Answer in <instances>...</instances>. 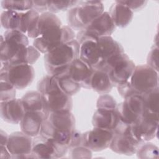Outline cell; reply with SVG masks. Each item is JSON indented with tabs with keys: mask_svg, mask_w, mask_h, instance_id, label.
<instances>
[{
	"mask_svg": "<svg viewBox=\"0 0 159 159\" xmlns=\"http://www.w3.org/2000/svg\"><path fill=\"white\" fill-rule=\"evenodd\" d=\"M48 117L42 111H26L20 122V129L24 134L34 137L40 134L43 122Z\"/></svg>",
	"mask_w": 159,
	"mask_h": 159,
	"instance_id": "18",
	"label": "cell"
},
{
	"mask_svg": "<svg viewBox=\"0 0 159 159\" xmlns=\"http://www.w3.org/2000/svg\"><path fill=\"white\" fill-rule=\"evenodd\" d=\"M80 47L78 42L73 39L44 54V66L48 74L54 76L65 71L73 61L80 57Z\"/></svg>",
	"mask_w": 159,
	"mask_h": 159,
	"instance_id": "3",
	"label": "cell"
},
{
	"mask_svg": "<svg viewBox=\"0 0 159 159\" xmlns=\"http://www.w3.org/2000/svg\"><path fill=\"white\" fill-rule=\"evenodd\" d=\"M33 139L21 132H15L9 135L7 148L12 158H32Z\"/></svg>",
	"mask_w": 159,
	"mask_h": 159,
	"instance_id": "15",
	"label": "cell"
},
{
	"mask_svg": "<svg viewBox=\"0 0 159 159\" xmlns=\"http://www.w3.org/2000/svg\"><path fill=\"white\" fill-rule=\"evenodd\" d=\"M108 12L116 27L120 28L127 26L134 16L133 11L119 1H116L112 4Z\"/></svg>",
	"mask_w": 159,
	"mask_h": 159,
	"instance_id": "22",
	"label": "cell"
},
{
	"mask_svg": "<svg viewBox=\"0 0 159 159\" xmlns=\"http://www.w3.org/2000/svg\"><path fill=\"white\" fill-rule=\"evenodd\" d=\"M147 63V65L154 69L155 71H158V47L157 45L153 46L148 53Z\"/></svg>",
	"mask_w": 159,
	"mask_h": 159,
	"instance_id": "37",
	"label": "cell"
},
{
	"mask_svg": "<svg viewBox=\"0 0 159 159\" xmlns=\"http://www.w3.org/2000/svg\"><path fill=\"white\" fill-rule=\"evenodd\" d=\"M117 88L119 94L124 98H125L127 96H129L132 94H137L131 86L129 81L117 86Z\"/></svg>",
	"mask_w": 159,
	"mask_h": 159,
	"instance_id": "38",
	"label": "cell"
},
{
	"mask_svg": "<svg viewBox=\"0 0 159 159\" xmlns=\"http://www.w3.org/2000/svg\"><path fill=\"white\" fill-rule=\"evenodd\" d=\"M135 68L134 61L122 52L109 58L99 69L107 72L113 86L117 87L129 81Z\"/></svg>",
	"mask_w": 159,
	"mask_h": 159,
	"instance_id": "5",
	"label": "cell"
},
{
	"mask_svg": "<svg viewBox=\"0 0 159 159\" xmlns=\"http://www.w3.org/2000/svg\"><path fill=\"white\" fill-rule=\"evenodd\" d=\"M53 76L60 89L70 96L76 94L81 88L80 84L75 83L70 78L66 70Z\"/></svg>",
	"mask_w": 159,
	"mask_h": 159,
	"instance_id": "28",
	"label": "cell"
},
{
	"mask_svg": "<svg viewBox=\"0 0 159 159\" xmlns=\"http://www.w3.org/2000/svg\"><path fill=\"white\" fill-rule=\"evenodd\" d=\"M1 7L5 10L24 12L32 9V1H1Z\"/></svg>",
	"mask_w": 159,
	"mask_h": 159,
	"instance_id": "31",
	"label": "cell"
},
{
	"mask_svg": "<svg viewBox=\"0 0 159 159\" xmlns=\"http://www.w3.org/2000/svg\"><path fill=\"white\" fill-rule=\"evenodd\" d=\"M158 87H157L142 95L144 110L150 112L158 114Z\"/></svg>",
	"mask_w": 159,
	"mask_h": 159,
	"instance_id": "30",
	"label": "cell"
},
{
	"mask_svg": "<svg viewBox=\"0 0 159 159\" xmlns=\"http://www.w3.org/2000/svg\"><path fill=\"white\" fill-rule=\"evenodd\" d=\"M40 56V52L34 46L30 45L22 48L9 62L1 65H12L17 64L35 63Z\"/></svg>",
	"mask_w": 159,
	"mask_h": 159,
	"instance_id": "25",
	"label": "cell"
},
{
	"mask_svg": "<svg viewBox=\"0 0 159 159\" xmlns=\"http://www.w3.org/2000/svg\"><path fill=\"white\" fill-rule=\"evenodd\" d=\"M68 153L70 157L73 158H89L92 157V151L83 145L70 148Z\"/></svg>",
	"mask_w": 159,
	"mask_h": 159,
	"instance_id": "36",
	"label": "cell"
},
{
	"mask_svg": "<svg viewBox=\"0 0 159 159\" xmlns=\"http://www.w3.org/2000/svg\"><path fill=\"white\" fill-rule=\"evenodd\" d=\"M74 30L68 25H62L45 32L34 39L33 45L42 53L45 54L57 47L75 39Z\"/></svg>",
	"mask_w": 159,
	"mask_h": 159,
	"instance_id": "6",
	"label": "cell"
},
{
	"mask_svg": "<svg viewBox=\"0 0 159 159\" xmlns=\"http://www.w3.org/2000/svg\"><path fill=\"white\" fill-rule=\"evenodd\" d=\"M61 26L60 19L55 14L45 12L40 14L37 21L27 30V35L29 37L35 39L51 29Z\"/></svg>",
	"mask_w": 159,
	"mask_h": 159,
	"instance_id": "17",
	"label": "cell"
},
{
	"mask_svg": "<svg viewBox=\"0 0 159 159\" xmlns=\"http://www.w3.org/2000/svg\"><path fill=\"white\" fill-rule=\"evenodd\" d=\"M34 76V68L31 65H1V81L9 83L17 89H23L30 85Z\"/></svg>",
	"mask_w": 159,
	"mask_h": 159,
	"instance_id": "7",
	"label": "cell"
},
{
	"mask_svg": "<svg viewBox=\"0 0 159 159\" xmlns=\"http://www.w3.org/2000/svg\"><path fill=\"white\" fill-rule=\"evenodd\" d=\"M117 106L114 98L107 94H101L98 99L96 106L97 108L112 109H116Z\"/></svg>",
	"mask_w": 159,
	"mask_h": 159,
	"instance_id": "35",
	"label": "cell"
},
{
	"mask_svg": "<svg viewBox=\"0 0 159 159\" xmlns=\"http://www.w3.org/2000/svg\"><path fill=\"white\" fill-rule=\"evenodd\" d=\"M81 140H82V133L78 130H75L72 135L70 143L69 145V149L76 146L81 145Z\"/></svg>",
	"mask_w": 159,
	"mask_h": 159,
	"instance_id": "41",
	"label": "cell"
},
{
	"mask_svg": "<svg viewBox=\"0 0 159 159\" xmlns=\"http://www.w3.org/2000/svg\"><path fill=\"white\" fill-rule=\"evenodd\" d=\"M29 45L28 37L17 30L4 32L1 35L0 60L1 64L9 62L24 47Z\"/></svg>",
	"mask_w": 159,
	"mask_h": 159,
	"instance_id": "10",
	"label": "cell"
},
{
	"mask_svg": "<svg viewBox=\"0 0 159 159\" xmlns=\"http://www.w3.org/2000/svg\"><path fill=\"white\" fill-rule=\"evenodd\" d=\"M126 112L135 120H139L144 110L143 101L142 95L132 94L124 98L122 102Z\"/></svg>",
	"mask_w": 159,
	"mask_h": 159,
	"instance_id": "26",
	"label": "cell"
},
{
	"mask_svg": "<svg viewBox=\"0 0 159 159\" xmlns=\"http://www.w3.org/2000/svg\"><path fill=\"white\" fill-rule=\"evenodd\" d=\"M78 1H47L48 12L55 14L61 11L69 10Z\"/></svg>",
	"mask_w": 159,
	"mask_h": 159,
	"instance_id": "33",
	"label": "cell"
},
{
	"mask_svg": "<svg viewBox=\"0 0 159 159\" xmlns=\"http://www.w3.org/2000/svg\"><path fill=\"white\" fill-rule=\"evenodd\" d=\"M37 91L42 94L46 112L71 111L73 107L71 96L63 93L58 87L53 76L47 75L37 83Z\"/></svg>",
	"mask_w": 159,
	"mask_h": 159,
	"instance_id": "2",
	"label": "cell"
},
{
	"mask_svg": "<svg viewBox=\"0 0 159 159\" xmlns=\"http://www.w3.org/2000/svg\"><path fill=\"white\" fill-rule=\"evenodd\" d=\"M94 68L80 57L73 61L66 71L70 78L81 88L90 89V81Z\"/></svg>",
	"mask_w": 159,
	"mask_h": 159,
	"instance_id": "16",
	"label": "cell"
},
{
	"mask_svg": "<svg viewBox=\"0 0 159 159\" xmlns=\"http://www.w3.org/2000/svg\"><path fill=\"white\" fill-rule=\"evenodd\" d=\"M8 138H9V135L5 132H4L2 130H1V132H0V140H1L0 147H6L7 145Z\"/></svg>",
	"mask_w": 159,
	"mask_h": 159,
	"instance_id": "42",
	"label": "cell"
},
{
	"mask_svg": "<svg viewBox=\"0 0 159 159\" xmlns=\"http://www.w3.org/2000/svg\"><path fill=\"white\" fill-rule=\"evenodd\" d=\"M16 88L9 83L1 81V102H6L16 98Z\"/></svg>",
	"mask_w": 159,
	"mask_h": 159,
	"instance_id": "34",
	"label": "cell"
},
{
	"mask_svg": "<svg viewBox=\"0 0 159 159\" xmlns=\"http://www.w3.org/2000/svg\"><path fill=\"white\" fill-rule=\"evenodd\" d=\"M67 145L39 134L33 139L31 152L32 158H59L68 152Z\"/></svg>",
	"mask_w": 159,
	"mask_h": 159,
	"instance_id": "12",
	"label": "cell"
},
{
	"mask_svg": "<svg viewBox=\"0 0 159 159\" xmlns=\"http://www.w3.org/2000/svg\"><path fill=\"white\" fill-rule=\"evenodd\" d=\"M0 111L1 118L5 122L12 124H20L25 113L21 99L17 98L1 102Z\"/></svg>",
	"mask_w": 159,
	"mask_h": 159,
	"instance_id": "19",
	"label": "cell"
},
{
	"mask_svg": "<svg viewBox=\"0 0 159 159\" xmlns=\"http://www.w3.org/2000/svg\"><path fill=\"white\" fill-rule=\"evenodd\" d=\"M32 9L39 13L48 12L47 1H32Z\"/></svg>",
	"mask_w": 159,
	"mask_h": 159,
	"instance_id": "40",
	"label": "cell"
},
{
	"mask_svg": "<svg viewBox=\"0 0 159 159\" xmlns=\"http://www.w3.org/2000/svg\"><path fill=\"white\" fill-rule=\"evenodd\" d=\"M135 153L140 158H157L158 148L152 143L144 142L139 147Z\"/></svg>",
	"mask_w": 159,
	"mask_h": 159,
	"instance_id": "32",
	"label": "cell"
},
{
	"mask_svg": "<svg viewBox=\"0 0 159 159\" xmlns=\"http://www.w3.org/2000/svg\"><path fill=\"white\" fill-rule=\"evenodd\" d=\"M75 130V118L71 111H61L49 114L42 124L39 134L69 148Z\"/></svg>",
	"mask_w": 159,
	"mask_h": 159,
	"instance_id": "1",
	"label": "cell"
},
{
	"mask_svg": "<svg viewBox=\"0 0 159 159\" xmlns=\"http://www.w3.org/2000/svg\"><path fill=\"white\" fill-rule=\"evenodd\" d=\"M130 125L119 124L114 130L109 148L115 153L132 155L144 142L139 140L131 132Z\"/></svg>",
	"mask_w": 159,
	"mask_h": 159,
	"instance_id": "8",
	"label": "cell"
},
{
	"mask_svg": "<svg viewBox=\"0 0 159 159\" xmlns=\"http://www.w3.org/2000/svg\"><path fill=\"white\" fill-rule=\"evenodd\" d=\"M25 112L42 111L48 116L43 104L42 94L38 91H31L26 93L21 98Z\"/></svg>",
	"mask_w": 159,
	"mask_h": 159,
	"instance_id": "27",
	"label": "cell"
},
{
	"mask_svg": "<svg viewBox=\"0 0 159 159\" xmlns=\"http://www.w3.org/2000/svg\"><path fill=\"white\" fill-rule=\"evenodd\" d=\"M113 135L112 130L94 127L82 133L81 145L93 152L102 151L109 147Z\"/></svg>",
	"mask_w": 159,
	"mask_h": 159,
	"instance_id": "14",
	"label": "cell"
},
{
	"mask_svg": "<svg viewBox=\"0 0 159 159\" xmlns=\"http://www.w3.org/2000/svg\"><path fill=\"white\" fill-rule=\"evenodd\" d=\"M158 129V114L150 112L145 110L137 122L131 125L132 133L140 141L146 142L154 139Z\"/></svg>",
	"mask_w": 159,
	"mask_h": 159,
	"instance_id": "13",
	"label": "cell"
},
{
	"mask_svg": "<svg viewBox=\"0 0 159 159\" xmlns=\"http://www.w3.org/2000/svg\"><path fill=\"white\" fill-rule=\"evenodd\" d=\"M98 44L100 48L101 63L98 68H100L102 65L112 56L124 52V48L121 45L113 39L111 36L102 37L98 39Z\"/></svg>",
	"mask_w": 159,
	"mask_h": 159,
	"instance_id": "23",
	"label": "cell"
},
{
	"mask_svg": "<svg viewBox=\"0 0 159 159\" xmlns=\"http://www.w3.org/2000/svg\"><path fill=\"white\" fill-rule=\"evenodd\" d=\"M80 45V58L94 69L98 68L101 63V56L98 39L86 40Z\"/></svg>",
	"mask_w": 159,
	"mask_h": 159,
	"instance_id": "20",
	"label": "cell"
},
{
	"mask_svg": "<svg viewBox=\"0 0 159 159\" xmlns=\"http://www.w3.org/2000/svg\"><path fill=\"white\" fill-rule=\"evenodd\" d=\"M1 152H0V157L1 158H12L11 155L8 151L7 147H0Z\"/></svg>",
	"mask_w": 159,
	"mask_h": 159,
	"instance_id": "43",
	"label": "cell"
},
{
	"mask_svg": "<svg viewBox=\"0 0 159 159\" xmlns=\"http://www.w3.org/2000/svg\"><path fill=\"white\" fill-rule=\"evenodd\" d=\"M113 87L107 72L102 69H94L91 78L90 89L101 95L109 93Z\"/></svg>",
	"mask_w": 159,
	"mask_h": 159,
	"instance_id": "24",
	"label": "cell"
},
{
	"mask_svg": "<svg viewBox=\"0 0 159 159\" xmlns=\"http://www.w3.org/2000/svg\"><path fill=\"white\" fill-rule=\"evenodd\" d=\"M118 122L119 118L116 109L97 108L92 119V124L94 127L109 130L113 132Z\"/></svg>",
	"mask_w": 159,
	"mask_h": 159,
	"instance_id": "21",
	"label": "cell"
},
{
	"mask_svg": "<svg viewBox=\"0 0 159 159\" xmlns=\"http://www.w3.org/2000/svg\"><path fill=\"white\" fill-rule=\"evenodd\" d=\"M129 82L134 91L142 95L158 87V71L147 65L135 66Z\"/></svg>",
	"mask_w": 159,
	"mask_h": 159,
	"instance_id": "11",
	"label": "cell"
},
{
	"mask_svg": "<svg viewBox=\"0 0 159 159\" xmlns=\"http://www.w3.org/2000/svg\"><path fill=\"white\" fill-rule=\"evenodd\" d=\"M104 12L101 1H78L67 12V23L73 30H81Z\"/></svg>",
	"mask_w": 159,
	"mask_h": 159,
	"instance_id": "4",
	"label": "cell"
},
{
	"mask_svg": "<svg viewBox=\"0 0 159 159\" xmlns=\"http://www.w3.org/2000/svg\"><path fill=\"white\" fill-rule=\"evenodd\" d=\"M121 3L127 6L132 11H138L142 9L146 5L147 1H135V0H125V1H119Z\"/></svg>",
	"mask_w": 159,
	"mask_h": 159,
	"instance_id": "39",
	"label": "cell"
},
{
	"mask_svg": "<svg viewBox=\"0 0 159 159\" xmlns=\"http://www.w3.org/2000/svg\"><path fill=\"white\" fill-rule=\"evenodd\" d=\"M116 25L108 12H103L83 29L78 31L76 40L80 44L86 40H97L100 37L111 36Z\"/></svg>",
	"mask_w": 159,
	"mask_h": 159,
	"instance_id": "9",
	"label": "cell"
},
{
	"mask_svg": "<svg viewBox=\"0 0 159 159\" xmlns=\"http://www.w3.org/2000/svg\"><path fill=\"white\" fill-rule=\"evenodd\" d=\"M22 12L5 10L1 15V23L3 28L7 30H19L21 22Z\"/></svg>",
	"mask_w": 159,
	"mask_h": 159,
	"instance_id": "29",
	"label": "cell"
}]
</instances>
